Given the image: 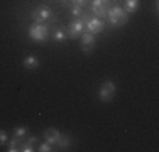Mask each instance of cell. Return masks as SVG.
<instances>
[{
	"label": "cell",
	"instance_id": "6da1fadb",
	"mask_svg": "<svg viewBox=\"0 0 159 152\" xmlns=\"http://www.w3.org/2000/svg\"><path fill=\"white\" fill-rule=\"evenodd\" d=\"M107 15H108V20H110V24L113 27H122L129 20V14L122 7H112V9H108Z\"/></svg>",
	"mask_w": 159,
	"mask_h": 152
},
{
	"label": "cell",
	"instance_id": "7a4b0ae2",
	"mask_svg": "<svg viewBox=\"0 0 159 152\" xmlns=\"http://www.w3.org/2000/svg\"><path fill=\"white\" fill-rule=\"evenodd\" d=\"M48 34H49V30H48L46 24H34L29 29V37L32 41H36V42H46Z\"/></svg>",
	"mask_w": 159,
	"mask_h": 152
},
{
	"label": "cell",
	"instance_id": "3957f363",
	"mask_svg": "<svg viewBox=\"0 0 159 152\" xmlns=\"http://www.w3.org/2000/svg\"><path fill=\"white\" fill-rule=\"evenodd\" d=\"M49 17H51V9H49L48 5L36 7L31 14V19L34 20V24H44Z\"/></svg>",
	"mask_w": 159,
	"mask_h": 152
},
{
	"label": "cell",
	"instance_id": "277c9868",
	"mask_svg": "<svg viewBox=\"0 0 159 152\" xmlns=\"http://www.w3.org/2000/svg\"><path fill=\"white\" fill-rule=\"evenodd\" d=\"M83 30H85V20H83V19H78V20L70 22L68 30H66V36L71 37V39H76V37H80L83 34Z\"/></svg>",
	"mask_w": 159,
	"mask_h": 152
},
{
	"label": "cell",
	"instance_id": "5b68a950",
	"mask_svg": "<svg viewBox=\"0 0 159 152\" xmlns=\"http://www.w3.org/2000/svg\"><path fill=\"white\" fill-rule=\"evenodd\" d=\"M115 95V85L108 79V81H103L100 86V91H98V96H100L102 101H110Z\"/></svg>",
	"mask_w": 159,
	"mask_h": 152
},
{
	"label": "cell",
	"instance_id": "8992f818",
	"mask_svg": "<svg viewBox=\"0 0 159 152\" xmlns=\"http://www.w3.org/2000/svg\"><path fill=\"white\" fill-rule=\"evenodd\" d=\"M95 34H92V32H85V34H81V51L83 52H92V49L95 47Z\"/></svg>",
	"mask_w": 159,
	"mask_h": 152
},
{
	"label": "cell",
	"instance_id": "52a82bcc",
	"mask_svg": "<svg viewBox=\"0 0 159 152\" xmlns=\"http://www.w3.org/2000/svg\"><path fill=\"white\" fill-rule=\"evenodd\" d=\"M85 29H86V32L98 34V32H102V30H103V22H102L98 17L88 19V20H86V24H85Z\"/></svg>",
	"mask_w": 159,
	"mask_h": 152
},
{
	"label": "cell",
	"instance_id": "ba28073f",
	"mask_svg": "<svg viewBox=\"0 0 159 152\" xmlns=\"http://www.w3.org/2000/svg\"><path fill=\"white\" fill-rule=\"evenodd\" d=\"M93 12H95L98 17H105L107 15V12H108V0H95L93 2Z\"/></svg>",
	"mask_w": 159,
	"mask_h": 152
},
{
	"label": "cell",
	"instance_id": "9c48e42d",
	"mask_svg": "<svg viewBox=\"0 0 159 152\" xmlns=\"http://www.w3.org/2000/svg\"><path fill=\"white\" fill-rule=\"evenodd\" d=\"M59 130L58 128H54V127H49L44 130V140H46L48 144H51V145H54L56 142H58V139H59Z\"/></svg>",
	"mask_w": 159,
	"mask_h": 152
},
{
	"label": "cell",
	"instance_id": "30bf717a",
	"mask_svg": "<svg viewBox=\"0 0 159 152\" xmlns=\"http://www.w3.org/2000/svg\"><path fill=\"white\" fill-rule=\"evenodd\" d=\"M22 152H32V150H37V139L36 137H29L25 142H22Z\"/></svg>",
	"mask_w": 159,
	"mask_h": 152
},
{
	"label": "cell",
	"instance_id": "8fae6325",
	"mask_svg": "<svg viewBox=\"0 0 159 152\" xmlns=\"http://www.w3.org/2000/svg\"><path fill=\"white\" fill-rule=\"evenodd\" d=\"M24 66H25V69L32 71V69H36V68H39V59H37L36 56H27V58L24 59Z\"/></svg>",
	"mask_w": 159,
	"mask_h": 152
},
{
	"label": "cell",
	"instance_id": "7c38bea8",
	"mask_svg": "<svg viewBox=\"0 0 159 152\" xmlns=\"http://www.w3.org/2000/svg\"><path fill=\"white\" fill-rule=\"evenodd\" d=\"M22 142H24V140L22 139H19V137H14L12 139V142H10V145H9V152H19L22 149Z\"/></svg>",
	"mask_w": 159,
	"mask_h": 152
},
{
	"label": "cell",
	"instance_id": "4fadbf2b",
	"mask_svg": "<svg viewBox=\"0 0 159 152\" xmlns=\"http://www.w3.org/2000/svg\"><path fill=\"white\" fill-rule=\"evenodd\" d=\"M56 145H58L59 149H66V147H70L71 145V137L70 135H59Z\"/></svg>",
	"mask_w": 159,
	"mask_h": 152
},
{
	"label": "cell",
	"instance_id": "5bb4252c",
	"mask_svg": "<svg viewBox=\"0 0 159 152\" xmlns=\"http://www.w3.org/2000/svg\"><path fill=\"white\" fill-rule=\"evenodd\" d=\"M139 9V0H125V12H135Z\"/></svg>",
	"mask_w": 159,
	"mask_h": 152
},
{
	"label": "cell",
	"instance_id": "9a60e30c",
	"mask_svg": "<svg viewBox=\"0 0 159 152\" xmlns=\"http://www.w3.org/2000/svg\"><path fill=\"white\" fill-rule=\"evenodd\" d=\"M14 135L19 137V139H24L25 135H29V128L27 127H17V128H14Z\"/></svg>",
	"mask_w": 159,
	"mask_h": 152
},
{
	"label": "cell",
	"instance_id": "2e32d148",
	"mask_svg": "<svg viewBox=\"0 0 159 152\" xmlns=\"http://www.w3.org/2000/svg\"><path fill=\"white\" fill-rule=\"evenodd\" d=\"M64 39H66V32H64V30H56V32H54V41L63 42Z\"/></svg>",
	"mask_w": 159,
	"mask_h": 152
},
{
	"label": "cell",
	"instance_id": "e0dca14e",
	"mask_svg": "<svg viewBox=\"0 0 159 152\" xmlns=\"http://www.w3.org/2000/svg\"><path fill=\"white\" fill-rule=\"evenodd\" d=\"M37 150H39V152H49V150H51V144H48V142L39 144V145H37Z\"/></svg>",
	"mask_w": 159,
	"mask_h": 152
},
{
	"label": "cell",
	"instance_id": "ac0fdd59",
	"mask_svg": "<svg viewBox=\"0 0 159 152\" xmlns=\"http://www.w3.org/2000/svg\"><path fill=\"white\" fill-rule=\"evenodd\" d=\"M71 12H73L75 17H80L81 15V7L80 5H73V9H71Z\"/></svg>",
	"mask_w": 159,
	"mask_h": 152
},
{
	"label": "cell",
	"instance_id": "d6986e66",
	"mask_svg": "<svg viewBox=\"0 0 159 152\" xmlns=\"http://www.w3.org/2000/svg\"><path fill=\"white\" fill-rule=\"evenodd\" d=\"M7 140V132L5 130H0V145H3Z\"/></svg>",
	"mask_w": 159,
	"mask_h": 152
},
{
	"label": "cell",
	"instance_id": "ffe728a7",
	"mask_svg": "<svg viewBox=\"0 0 159 152\" xmlns=\"http://www.w3.org/2000/svg\"><path fill=\"white\" fill-rule=\"evenodd\" d=\"M71 2H73V5H80V7H81V5H85V3H86V0H71Z\"/></svg>",
	"mask_w": 159,
	"mask_h": 152
}]
</instances>
